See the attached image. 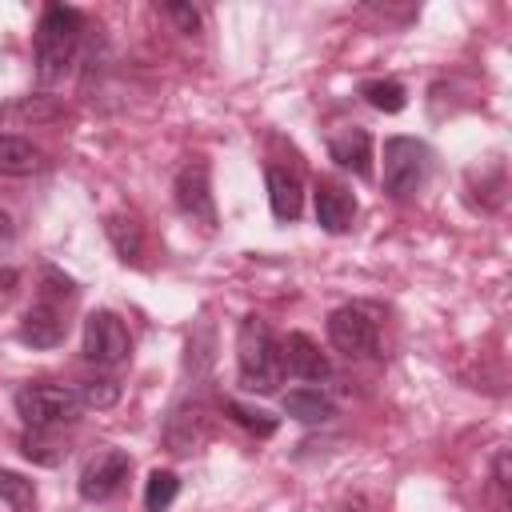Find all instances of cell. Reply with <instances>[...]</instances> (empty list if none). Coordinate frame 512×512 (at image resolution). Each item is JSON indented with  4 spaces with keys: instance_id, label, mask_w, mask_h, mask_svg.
I'll use <instances>...</instances> for the list:
<instances>
[{
    "instance_id": "6da1fadb",
    "label": "cell",
    "mask_w": 512,
    "mask_h": 512,
    "mask_svg": "<svg viewBox=\"0 0 512 512\" xmlns=\"http://www.w3.org/2000/svg\"><path fill=\"white\" fill-rule=\"evenodd\" d=\"M80 32H84V16L68 4H48L40 24H36V76L40 84H56L80 48Z\"/></svg>"
},
{
    "instance_id": "7a4b0ae2",
    "label": "cell",
    "mask_w": 512,
    "mask_h": 512,
    "mask_svg": "<svg viewBox=\"0 0 512 512\" xmlns=\"http://www.w3.org/2000/svg\"><path fill=\"white\" fill-rule=\"evenodd\" d=\"M236 368L244 392H276L280 384V344L260 316H244L236 328Z\"/></svg>"
},
{
    "instance_id": "3957f363",
    "label": "cell",
    "mask_w": 512,
    "mask_h": 512,
    "mask_svg": "<svg viewBox=\"0 0 512 512\" xmlns=\"http://www.w3.org/2000/svg\"><path fill=\"white\" fill-rule=\"evenodd\" d=\"M12 404H16V416L24 420V428H32V432H52L60 424H72L80 416V408H84L76 388L48 384V380H36V384L16 388Z\"/></svg>"
},
{
    "instance_id": "277c9868",
    "label": "cell",
    "mask_w": 512,
    "mask_h": 512,
    "mask_svg": "<svg viewBox=\"0 0 512 512\" xmlns=\"http://www.w3.org/2000/svg\"><path fill=\"white\" fill-rule=\"evenodd\" d=\"M432 172V148L416 136L384 140V192L392 200H412Z\"/></svg>"
},
{
    "instance_id": "5b68a950",
    "label": "cell",
    "mask_w": 512,
    "mask_h": 512,
    "mask_svg": "<svg viewBox=\"0 0 512 512\" xmlns=\"http://www.w3.org/2000/svg\"><path fill=\"white\" fill-rule=\"evenodd\" d=\"M132 352V340H128V328L116 312L100 308V312H88L84 320V360H92L96 368H116L124 364Z\"/></svg>"
},
{
    "instance_id": "8992f818",
    "label": "cell",
    "mask_w": 512,
    "mask_h": 512,
    "mask_svg": "<svg viewBox=\"0 0 512 512\" xmlns=\"http://www.w3.org/2000/svg\"><path fill=\"white\" fill-rule=\"evenodd\" d=\"M328 340L332 348H340L344 356H376L380 348V332L368 308L360 304H344L328 316Z\"/></svg>"
},
{
    "instance_id": "52a82bcc",
    "label": "cell",
    "mask_w": 512,
    "mask_h": 512,
    "mask_svg": "<svg viewBox=\"0 0 512 512\" xmlns=\"http://www.w3.org/2000/svg\"><path fill=\"white\" fill-rule=\"evenodd\" d=\"M128 472H132V456L120 452V448H104V452H96V456L84 464V472H80V480H76V492H80V500H88V504L108 500V496L128 480Z\"/></svg>"
},
{
    "instance_id": "ba28073f",
    "label": "cell",
    "mask_w": 512,
    "mask_h": 512,
    "mask_svg": "<svg viewBox=\"0 0 512 512\" xmlns=\"http://www.w3.org/2000/svg\"><path fill=\"white\" fill-rule=\"evenodd\" d=\"M172 196H176V208L184 216L200 220L204 228H216V200H212V184H208V164L204 160H188L176 172Z\"/></svg>"
},
{
    "instance_id": "9c48e42d",
    "label": "cell",
    "mask_w": 512,
    "mask_h": 512,
    "mask_svg": "<svg viewBox=\"0 0 512 512\" xmlns=\"http://www.w3.org/2000/svg\"><path fill=\"white\" fill-rule=\"evenodd\" d=\"M280 372L316 384V380H328V376H332V364H328V356L316 348L312 336H304V332H288L284 344H280Z\"/></svg>"
},
{
    "instance_id": "30bf717a",
    "label": "cell",
    "mask_w": 512,
    "mask_h": 512,
    "mask_svg": "<svg viewBox=\"0 0 512 512\" xmlns=\"http://www.w3.org/2000/svg\"><path fill=\"white\" fill-rule=\"evenodd\" d=\"M312 196H316V224H320L324 232L340 236V232H348V228H352L356 196H352L344 184H336V180H320Z\"/></svg>"
},
{
    "instance_id": "8fae6325",
    "label": "cell",
    "mask_w": 512,
    "mask_h": 512,
    "mask_svg": "<svg viewBox=\"0 0 512 512\" xmlns=\"http://www.w3.org/2000/svg\"><path fill=\"white\" fill-rule=\"evenodd\" d=\"M264 180H268V204H272V216L284 220V224L296 220L300 208H304V184H300V176H296L292 168L268 164Z\"/></svg>"
},
{
    "instance_id": "7c38bea8",
    "label": "cell",
    "mask_w": 512,
    "mask_h": 512,
    "mask_svg": "<svg viewBox=\"0 0 512 512\" xmlns=\"http://www.w3.org/2000/svg\"><path fill=\"white\" fill-rule=\"evenodd\" d=\"M328 156L356 176H372V136L364 128H344L328 140Z\"/></svg>"
},
{
    "instance_id": "4fadbf2b",
    "label": "cell",
    "mask_w": 512,
    "mask_h": 512,
    "mask_svg": "<svg viewBox=\"0 0 512 512\" xmlns=\"http://www.w3.org/2000/svg\"><path fill=\"white\" fill-rule=\"evenodd\" d=\"M20 344L28 348H56L64 340V320L52 304H32L24 316H20V328H16Z\"/></svg>"
},
{
    "instance_id": "5bb4252c",
    "label": "cell",
    "mask_w": 512,
    "mask_h": 512,
    "mask_svg": "<svg viewBox=\"0 0 512 512\" xmlns=\"http://www.w3.org/2000/svg\"><path fill=\"white\" fill-rule=\"evenodd\" d=\"M104 232H108V240H112V248H116V256H120L124 264H140V260H144V228H140L136 216L112 212V216L104 220Z\"/></svg>"
},
{
    "instance_id": "9a60e30c",
    "label": "cell",
    "mask_w": 512,
    "mask_h": 512,
    "mask_svg": "<svg viewBox=\"0 0 512 512\" xmlns=\"http://www.w3.org/2000/svg\"><path fill=\"white\" fill-rule=\"evenodd\" d=\"M284 412L292 416V420H300V424H324V420H332L336 416V404L320 392V388H292V392H284Z\"/></svg>"
},
{
    "instance_id": "2e32d148",
    "label": "cell",
    "mask_w": 512,
    "mask_h": 512,
    "mask_svg": "<svg viewBox=\"0 0 512 512\" xmlns=\"http://www.w3.org/2000/svg\"><path fill=\"white\" fill-rule=\"evenodd\" d=\"M164 440L172 452H192L200 440H204V408L192 404V408H176L164 424Z\"/></svg>"
},
{
    "instance_id": "e0dca14e",
    "label": "cell",
    "mask_w": 512,
    "mask_h": 512,
    "mask_svg": "<svg viewBox=\"0 0 512 512\" xmlns=\"http://www.w3.org/2000/svg\"><path fill=\"white\" fill-rule=\"evenodd\" d=\"M44 168V152L24 136H0V176H32Z\"/></svg>"
},
{
    "instance_id": "ac0fdd59",
    "label": "cell",
    "mask_w": 512,
    "mask_h": 512,
    "mask_svg": "<svg viewBox=\"0 0 512 512\" xmlns=\"http://www.w3.org/2000/svg\"><path fill=\"white\" fill-rule=\"evenodd\" d=\"M180 496V476L168 472V468H156L148 472V484H144V508L148 512H168Z\"/></svg>"
},
{
    "instance_id": "d6986e66",
    "label": "cell",
    "mask_w": 512,
    "mask_h": 512,
    "mask_svg": "<svg viewBox=\"0 0 512 512\" xmlns=\"http://www.w3.org/2000/svg\"><path fill=\"white\" fill-rule=\"evenodd\" d=\"M360 96L376 108V112H404V104H408V92H404V84L400 80H364L360 84Z\"/></svg>"
},
{
    "instance_id": "ffe728a7",
    "label": "cell",
    "mask_w": 512,
    "mask_h": 512,
    "mask_svg": "<svg viewBox=\"0 0 512 512\" xmlns=\"http://www.w3.org/2000/svg\"><path fill=\"white\" fill-rule=\"evenodd\" d=\"M220 408H224L228 420H236L240 428H248V432H256V436H272L276 424H280L272 412H264V408H248V404H240V400H224Z\"/></svg>"
},
{
    "instance_id": "44dd1931",
    "label": "cell",
    "mask_w": 512,
    "mask_h": 512,
    "mask_svg": "<svg viewBox=\"0 0 512 512\" xmlns=\"http://www.w3.org/2000/svg\"><path fill=\"white\" fill-rule=\"evenodd\" d=\"M0 500L12 504L16 512H24V508H32V500H36V484H32L28 476L12 472V468H0Z\"/></svg>"
},
{
    "instance_id": "7402d4cb",
    "label": "cell",
    "mask_w": 512,
    "mask_h": 512,
    "mask_svg": "<svg viewBox=\"0 0 512 512\" xmlns=\"http://www.w3.org/2000/svg\"><path fill=\"white\" fill-rule=\"evenodd\" d=\"M76 392H80V404H84V408H112V404L120 400V384L108 380V376H100V380H84Z\"/></svg>"
},
{
    "instance_id": "603a6c76",
    "label": "cell",
    "mask_w": 512,
    "mask_h": 512,
    "mask_svg": "<svg viewBox=\"0 0 512 512\" xmlns=\"http://www.w3.org/2000/svg\"><path fill=\"white\" fill-rule=\"evenodd\" d=\"M20 452H24L28 460H36V464H48V468H52V464H60V456H64V452L44 436V432H32V428L20 436Z\"/></svg>"
},
{
    "instance_id": "cb8c5ba5",
    "label": "cell",
    "mask_w": 512,
    "mask_h": 512,
    "mask_svg": "<svg viewBox=\"0 0 512 512\" xmlns=\"http://www.w3.org/2000/svg\"><path fill=\"white\" fill-rule=\"evenodd\" d=\"M164 12L176 20L180 32H200V12L196 8H188V4H164Z\"/></svg>"
},
{
    "instance_id": "d4e9b609",
    "label": "cell",
    "mask_w": 512,
    "mask_h": 512,
    "mask_svg": "<svg viewBox=\"0 0 512 512\" xmlns=\"http://www.w3.org/2000/svg\"><path fill=\"white\" fill-rule=\"evenodd\" d=\"M12 240H16V224H12V216L0 208V248H12Z\"/></svg>"
},
{
    "instance_id": "484cf974",
    "label": "cell",
    "mask_w": 512,
    "mask_h": 512,
    "mask_svg": "<svg viewBox=\"0 0 512 512\" xmlns=\"http://www.w3.org/2000/svg\"><path fill=\"white\" fill-rule=\"evenodd\" d=\"M0 116H4V104H0Z\"/></svg>"
}]
</instances>
